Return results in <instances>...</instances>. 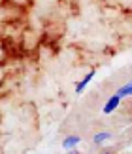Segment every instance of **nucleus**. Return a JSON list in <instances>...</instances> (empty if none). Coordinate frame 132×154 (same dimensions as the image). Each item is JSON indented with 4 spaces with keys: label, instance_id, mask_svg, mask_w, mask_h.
Listing matches in <instances>:
<instances>
[{
    "label": "nucleus",
    "instance_id": "nucleus-2",
    "mask_svg": "<svg viewBox=\"0 0 132 154\" xmlns=\"http://www.w3.org/2000/svg\"><path fill=\"white\" fill-rule=\"evenodd\" d=\"M94 74H96V70L93 69V70H89V74L83 76V80H81V82H77V86H76V93H77V95H79V93H83V90H85V88L89 86V82L94 78Z\"/></svg>",
    "mask_w": 132,
    "mask_h": 154
},
{
    "label": "nucleus",
    "instance_id": "nucleus-4",
    "mask_svg": "<svg viewBox=\"0 0 132 154\" xmlns=\"http://www.w3.org/2000/svg\"><path fill=\"white\" fill-rule=\"evenodd\" d=\"M110 137H111L110 131H100V133H96V135L93 137V143H94V145H102V143H106Z\"/></svg>",
    "mask_w": 132,
    "mask_h": 154
},
{
    "label": "nucleus",
    "instance_id": "nucleus-6",
    "mask_svg": "<svg viewBox=\"0 0 132 154\" xmlns=\"http://www.w3.org/2000/svg\"><path fill=\"white\" fill-rule=\"evenodd\" d=\"M66 154H79V152H77V150H68Z\"/></svg>",
    "mask_w": 132,
    "mask_h": 154
},
{
    "label": "nucleus",
    "instance_id": "nucleus-3",
    "mask_svg": "<svg viewBox=\"0 0 132 154\" xmlns=\"http://www.w3.org/2000/svg\"><path fill=\"white\" fill-rule=\"evenodd\" d=\"M81 143V139L77 135H68L64 141H62V149L64 150H76V146Z\"/></svg>",
    "mask_w": 132,
    "mask_h": 154
},
{
    "label": "nucleus",
    "instance_id": "nucleus-7",
    "mask_svg": "<svg viewBox=\"0 0 132 154\" xmlns=\"http://www.w3.org/2000/svg\"><path fill=\"white\" fill-rule=\"evenodd\" d=\"M102 154H111V152H110V150H106V152H102Z\"/></svg>",
    "mask_w": 132,
    "mask_h": 154
},
{
    "label": "nucleus",
    "instance_id": "nucleus-5",
    "mask_svg": "<svg viewBox=\"0 0 132 154\" xmlns=\"http://www.w3.org/2000/svg\"><path fill=\"white\" fill-rule=\"evenodd\" d=\"M117 95H121L123 99H125V97H132V80L128 82V84H125L123 88H119Z\"/></svg>",
    "mask_w": 132,
    "mask_h": 154
},
{
    "label": "nucleus",
    "instance_id": "nucleus-1",
    "mask_svg": "<svg viewBox=\"0 0 132 154\" xmlns=\"http://www.w3.org/2000/svg\"><path fill=\"white\" fill-rule=\"evenodd\" d=\"M121 101H123V97H121V95H117V93H115V95H111V97L106 101V105H104V109H102V112H104V114H111V112L115 110V109H119Z\"/></svg>",
    "mask_w": 132,
    "mask_h": 154
}]
</instances>
